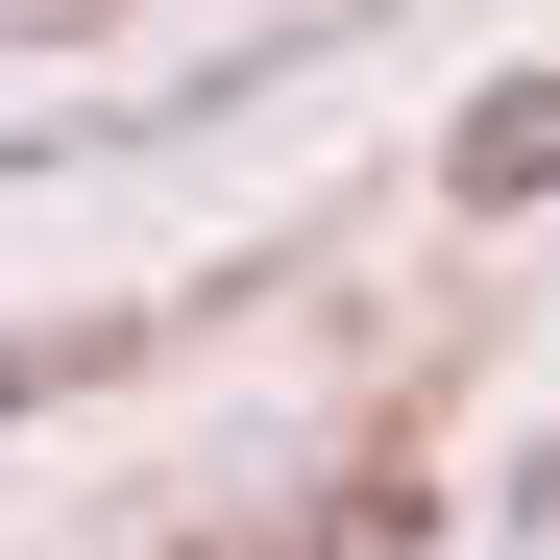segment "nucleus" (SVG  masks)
Instances as JSON below:
<instances>
[{"label":"nucleus","mask_w":560,"mask_h":560,"mask_svg":"<svg viewBox=\"0 0 560 560\" xmlns=\"http://www.w3.org/2000/svg\"><path fill=\"white\" fill-rule=\"evenodd\" d=\"M536 196H560V73H488L439 122V220H536Z\"/></svg>","instance_id":"f257e3e1"},{"label":"nucleus","mask_w":560,"mask_h":560,"mask_svg":"<svg viewBox=\"0 0 560 560\" xmlns=\"http://www.w3.org/2000/svg\"><path fill=\"white\" fill-rule=\"evenodd\" d=\"M317 560H415V488H365V512H317Z\"/></svg>","instance_id":"f03ea898"}]
</instances>
